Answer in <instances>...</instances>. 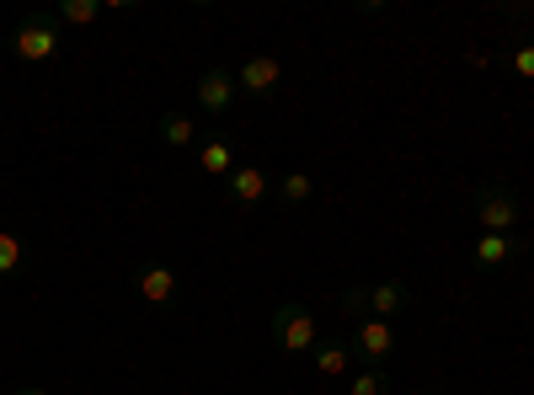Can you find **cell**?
Wrapping results in <instances>:
<instances>
[{
  "instance_id": "6da1fadb",
  "label": "cell",
  "mask_w": 534,
  "mask_h": 395,
  "mask_svg": "<svg viewBox=\"0 0 534 395\" xmlns=\"http://www.w3.org/2000/svg\"><path fill=\"white\" fill-rule=\"evenodd\" d=\"M11 49H17V59H27V65H49V59L59 54V27H54V17H43V11L22 17V27L11 33Z\"/></svg>"
},
{
  "instance_id": "7a4b0ae2",
  "label": "cell",
  "mask_w": 534,
  "mask_h": 395,
  "mask_svg": "<svg viewBox=\"0 0 534 395\" xmlns=\"http://www.w3.org/2000/svg\"><path fill=\"white\" fill-rule=\"evenodd\" d=\"M273 342L284 347V353H310V347H316V315H310L300 299H284V305L273 310Z\"/></svg>"
},
{
  "instance_id": "3957f363",
  "label": "cell",
  "mask_w": 534,
  "mask_h": 395,
  "mask_svg": "<svg viewBox=\"0 0 534 395\" xmlns=\"http://www.w3.org/2000/svg\"><path fill=\"white\" fill-rule=\"evenodd\" d=\"M476 219L486 235H513L518 225H524V209H518V198L508 193V187H481L476 193Z\"/></svg>"
},
{
  "instance_id": "277c9868",
  "label": "cell",
  "mask_w": 534,
  "mask_h": 395,
  "mask_svg": "<svg viewBox=\"0 0 534 395\" xmlns=\"http://www.w3.org/2000/svg\"><path fill=\"white\" fill-rule=\"evenodd\" d=\"M134 289H139V299H145L150 310H171V305H177V294H182V278H177V267L150 262V267H139Z\"/></svg>"
},
{
  "instance_id": "5b68a950",
  "label": "cell",
  "mask_w": 534,
  "mask_h": 395,
  "mask_svg": "<svg viewBox=\"0 0 534 395\" xmlns=\"http://www.w3.org/2000/svg\"><path fill=\"white\" fill-rule=\"evenodd\" d=\"M278 81H284V70H278L273 54H251L241 70H235V86L246 91V97H273Z\"/></svg>"
},
{
  "instance_id": "8992f818",
  "label": "cell",
  "mask_w": 534,
  "mask_h": 395,
  "mask_svg": "<svg viewBox=\"0 0 534 395\" xmlns=\"http://www.w3.org/2000/svg\"><path fill=\"white\" fill-rule=\"evenodd\" d=\"M193 91H198V107H203V113H214V118L225 113L235 97H241V86H235V75H230V70H203Z\"/></svg>"
},
{
  "instance_id": "52a82bcc",
  "label": "cell",
  "mask_w": 534,
  "mask_h": 395,
  "mask_svg": "<svg viewBox=\"0 0 534 395\" xmlns=\"http://www.w3.org/2000/svg\"><path fill=\"white\" fill-rule=\"evenodd\" d=\"M353 347H358L369 363H385L390 353H396V326H390V321H374V315H369V321H358Z\"/></svg>"
},
{
  "instance_id": "ba28073f",
  "label": "cell",
  "mask_w": 534,
  "mask_h": 395,
  "mask_svg": "<svg viewBox=\"0 0 534 395\" xmlns=\"http://www.w3.org/2000/svg\"><path fill=\"white\" fill-rule=\"evenodd\" d=\"M348 305H369L374 321H396L406 310V283H374L369 294H348Z\"/></svg>"
},
{
  "instance_id": "9c48e42d",
  "label": "cell",
  "mask_w": 534,
  "mask_h": 395,
  "mask_svg": "<svg viewBox=\"0 0 534 395\" xmlns=\"http://www.w3.org/2000/svg\"><path fill=\"white\" fill-rule=\"evenodd\" d=\"M518 251H524V235H476V267H486V273H492V267H508Z\"/></svg>"
},
{
  "instance_id": "30bf717a",
  "label": "cell",
  "mask_w": 534,
  "mask_h": 395,
  "mask_svg": "<svg viewBox=\"0 0 534 395\" xmlns=\"http://www.w3.org/2000/svg\"><path fill=\"white\" fill-rule=\"evenodd\" d=\"M230 193H235V203H262L267 198V171L262 166H235L230 171Z\"/></svg>"
},
{
  "instance_id": "8fae6325",
  "label": "cell",
  "mask_w": 534,
  "mask_h": 395,
  "mask_svg": "<svg viewBox=\"0 0 534 395\" xmlns=\"http://www.w3.org/2000/svg\"><path fill=\"white\" fill-rule=\"evenodd\" d=\"M161 139H166L171 150H187V145L198 139V123L187 118V113H166V118H161Z\"/></svg>"
},
{
  "instance_id": "7c38bea8",
  "label": "cell",
  "mask_w": 534,
  "mask_h": 395,
  "mask_svg": "<svg viewBox=\"0 0 534 395\" xmlns=\"http://www.w3.org/2000/svg\"><path fill=\"white\" fill-rule=\"evenodd\" d=\"M198 166L209 171V177H230V171H235V155H230L225 139H209V145L198 150Z\"/></svg>"
},
{
  "instance_id": "4fadbf2b",
  "label": "cell",
  "mask_w": 534,
  "mask_h": 395,
  "mask_svg": "<svg viewBox=\"0 0 534 395\" xmlns=\"http://www.w3.org/2000/svg\"><path fill=\"white\" fill-rule=\"evenodd\" d=\"M54 17H59V22L86 27V22H97V0H59V6H54Z\"/></svg>"
},
{
  "instance_id": "5bb4252c",
  "label": "cell",
  "mask_w": 534,
  "mask_h": 395,
  "mask_svg": "<svg viewBox=\"0 0 534 395\" xmlns=\"http://www.w3.org/2000/svg\"><path fill=\"white\" fill-rule=\"evenodd\" d=\"M278 193H284V203H305L316 193V182H310V171H289V177L278 182Z\"/></svg>"
},
{
  "instance_id": "9a60e30c",
  "label": "cell",
  "mask_w": 534,
  "mask_h": 395,
  "mask_svg": "<svg viewBox=\"0 0 534 395\" xmlns=\"http://www.w3.org/2000/svg\"><path fill=\"white\" fill-rule=\"evenodd\" d=\"M385 390H390V379H385L380 363H369L364 374H353V395H385Z\"/></svg>"
},
{
  "instance_id": "2e32d148",
  "label": "cell",
  "mask_w": 534,
  "mask_h": 395,
  "mask_svg": "<svg viewBox=\"0 0 534 395\" xmlns=\"http://www.w3.org/2000/svg\"><path fill=\"white\" fill-rule=\"evenodd\" d=\"M316 369H321L326 379L348 374V347H321V353H316Z\"/></svg>"
},
{
  "instance_id": "e0dca14e",
  "label": "cell",
  "mask_w": 534,
  "mask_h": 395,
  "mask_svg": "<svg viewBox=\"0 0 534 395\" xmlns=\"http://www.w3.org/2000/svg\"><path fill=\"white\" fill-rule=\"evenodd\" d=\"M17 267H22V241L11 230H0V278L17 273Z\"/></svg>"
},
{
  "instance_id": "ac0fdd59",
  "label": "cell",
  "mask_w": 534,
  "mask_h": 395,
  "mask_svg": "<svg viewBox=\"0 0 534 395\" xmlns=\"http://www.w3.org/2000/svg\"><path fill=\"white\" fill-rule=\"evenodd\" d=\"M513 75L518 81H534V43H518L513 49Z\"/></svg>"
},
{
  "instance_id": "d6986e66",
  "label": "cell",
  "mask_w": 534,
  "mask_h": 395,
  "mask_svg": "<svg viewBox=\"0 0 534 395\" xmlns=\"http://www.w3.org/2000/svg\"><path fill=\"white\" fill-rule=\"evenodd\" d=\"M22 395H49V390H38V385H27V390H22Z\"/></svg>"
}]
</instances>
